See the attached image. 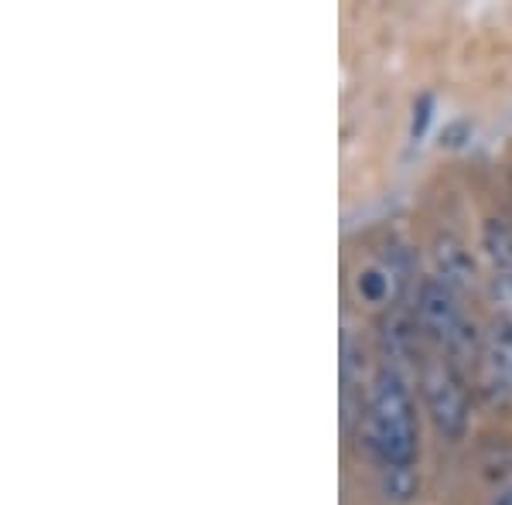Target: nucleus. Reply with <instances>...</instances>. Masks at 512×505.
I'll return each instance as SVG.
<instances>
[{
	"instance_id": "obj_1",
	"label": "nucleus",
	"mask_w": 512,
	"mask_h": 505,
	"mask_svg": "<svg viewBox=\"0 0 512 505\" xmlns=\"http://www.w3.org/2000/svg\"><path fill=\"white\" fill-rule=\"evenodd\" d=\"M366 441L390 471H407L417 458V417L414 400L396 372H383L369 396Z\"/></svg>"
},
{
	"instance_id": "obj_2",
	"label": "nucleus",
	"mask_w": 512,
	"mask_h": 505,
	"mask_svg": "<svg viewBox=\"0 0 512 505\" xmlns=\"http://www.w3.org/2000/svg\"><path fill=\"white\" fill-rule=\"evenodd\" d=\"M424 403L427 413H431L434 427L441 430L444 437L458 441L468 427V396L465 386L458 383V376L451 372V366L444 362H431L424 369Z\"/></svg>"
},
{
	"instance_id": "obj_3",
	"label": "nucleus",
	"mask_w": 512,
	"mask_h": 505,
	"mask_svg": "<svg viewBox=\"0 0 512 505\" xmlns=\"http://www.w3.org/2000/svg\"><path fill=\"white\" fill-rule=\"evenodd\" d=\"M417 318H420V328L431 331L437 342H444L448 349H461V345L472 342V331H468V321H465V314H461L458 297H454L451 287H444L441 280H427V284L420 287Z\"/></svg>"
},
{
	"instance_id": "obj_4",
	"label": "nucleus",
	"mask_w": 512,
	"mask_h": 505,
	"mask_svg": "<svg viewBox=\"0 0 512 505\" xmlns=\"http://www.w3.org/2000/svg\"><path fill=\"white\" fill-rule=\"evenodd\" d=\"M437 273H441V284L444 287H451V291H458V287H465V284H472V277H475V263H472V256L465 253V246L461 243H454V239H441L437 243Z\"/></svg>"
},
{
	"instance_id": "obj_5",
	"label": "nucleus",
	"mask_w": 512,
	"mask_h": 505,
	"mask_svg": "<svg viewBox=\"0 0 512 505\" xmlns=\"http://www.w3.org/2000/svg\"><path fill=\"white\" fill-rule=\"evenodd\" d=\"M485 372H489V383L499 393H512V335L502 331L485 345Z\"/></svg>"
},
{
	"instance_id": "obj_6",
	"label": "nucleus",
	"mask_w": 512,
	"mask_h": 505,
	"mask_svg": "<svg viewBox=\"0 0 512 505\" xmlns=\"http://www.w3.org/2000/svg\"><path fill=\"white\" fill-rule=\"evenodd\" d=\"M390 277H393V273H386V270H366V273H359V294L366 297V301L379 304L386 294H390Z\"/></svg>"
},
{
	"instance_id": "obj_7",
	"label": "nucleus",
	"mask_w": 512,
	"mask_h": 505,
	"mask_svg": "<svg viewBox=\"0 0 512 505\" xmlns=\"http://www.w3.org/2000/svg\"><path fill=\"white\" fill-rule=\"evenodd\" d=\"M495 308H499L502 328L512 335V273L509 270H502L499 280H495Z\"/></svg>"
},
{
	"instance_id": "obj_8",
	"label": "nucleus",
	"mask_w": 512,
	"mask_h": 505,
	"mask_svg": "<svg viewBox=\"0 0 512 505\" xmlns=\"http://www.w3.org/2000/svg\"><path fill=\"white\" fill-rule=\"evenodd\" d=\"M499 505H512V492H506V495H502V502Z\"/></svg>"
}]
</instances>
